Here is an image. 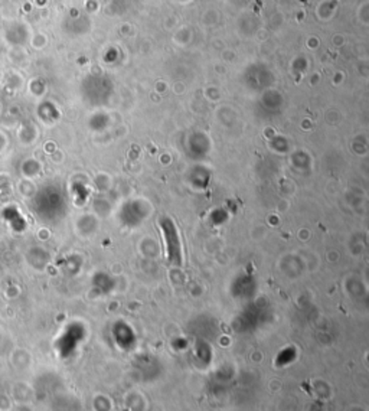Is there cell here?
Masks as SVG:
<instances>
[{
  "mask_svg": "<svg viewBox=\"0 0 369 411\" xmlns=\"http://www.w3.org/2000/svg\"><path fill=\"white\" fill-rule=\"evenodd\" d=\"M163 234H165V238H166V245L169 247V254H179L180 250V244H179V238L176 237V231H175V227L170 225V228H165L163 230Z\"/></svg>",
  "mask_w": 369,
  "mask_h": 411,
  "instance_id": "cell-1",
  "label": "cell"
}]
</instances>
